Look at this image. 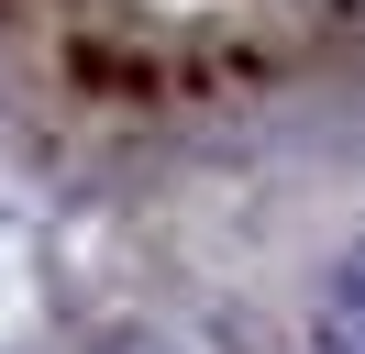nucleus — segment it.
I'll return each instance as SVG.
<instances>
[{"label":"nucleus","instance_id":"nucleus-1","mask_svg":"<svg viewBox=\"0 0 365 354\" xmlns=\"http://www.w3.org/2000/svg\"><path fill=\"white\" fill-rule=\"evenodd\" d=\"M321 354H365V243H354V255H343L332 266V288H321Z\"/></svg>","mask_w":365,"mask_h":354},{"label":"nucleus","instance_id":"nucleus-2","mask_svg":"<svg viewBox=\"0 0 365 354\" xmlns=\"http://www.w3.org/2000/svg\"><path fill=\"white\" fill-rule=\"evenodd\" d=\"M111 354H178V343H111Z\"/></svg>","mask_w":365,"mask_h":354}]
</instances>
